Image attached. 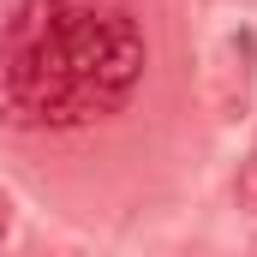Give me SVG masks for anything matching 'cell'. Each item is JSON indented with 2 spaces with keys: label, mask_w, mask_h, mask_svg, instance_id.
Returning a JSON list of instances; mask_svg holds the SVG:
<instances>
[{
  "label": "cell",
  "mask_w": 257,
  "mask_h": 257,
  "mask_svg": "<svg viewBox=\"0 0 257 257\" xmlns=\"http://www.w3.org/2000/svg\"><path fill=\"white\" fill-rule=\"evenodd\" d=\"M144 66L150 48L126 0H24L0 30V120L18 132L108 120Z\"/></svg>",
  "instance_id": "cell-1"
},
{
  "label": "cell",
  "mask_w": 257,
  "mask_h": 257,
  "mask_svg": "<svg viewBox=\"0 0 257 257\" xmlns=\"http://www.w3.org/2000/svg\"><path fill=\"white\" fill-rule=\"evenodd\" d=\"M251 60H257V42L245 36V30L221 42L215 72H209V84H215V108H221V114H239V108H245V90H251Z\"/></svg>",
  "instance_id": "cell-2"
},
{
  "label": "cell",
  "mask_w": 257,
  "mask_h": 257,
  "mask_svg": "<svg viewBox=\"0 0 257 257\" xmlns=\"http://www.w3.org/2000/svg\"><path fill=\"white\" fill-rule=\"evenodd\" d=\"M239 209H257V156L239 162Z\"/></svg>",
  "instance_id": "cell-3"
},
{
  "label": "cell",
  "mask_w": 257,
  "mask_h": 257,
  "mask_svg": "<svg viewBox=\"0 0 257 257\" xmlns=\"http://www.w3.org/2000/svg\"><path fill=\"white\" fill-rule=\"evenodd\" d=\"M6 227H12V203H6V192H0V239H6Z\"/></svg>",
  "instance_id": "cell-4"
}]
</instances>
